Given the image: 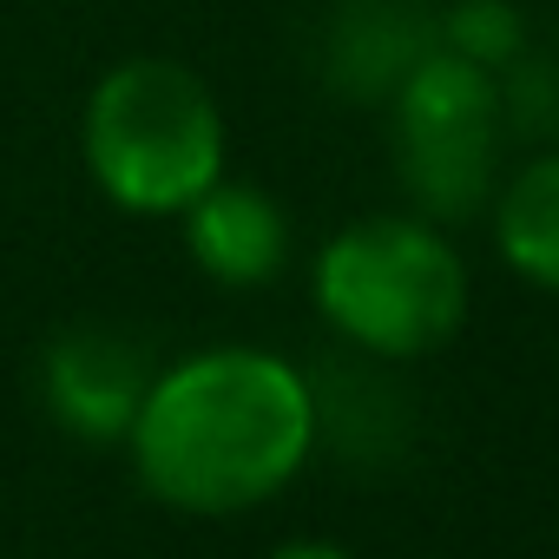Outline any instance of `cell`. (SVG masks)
Here are the masks:
<instances>
[{
    "label": "cell",
    "mask_w": 559,
    "mask_h": 559,
    "mask_svg": "<svg viewBox=\"0 0 559 559\" xmlns=\"http://www.w3.org/2000/svg\"><path fill=\"white\" fill-rule=\"evenodd\" d=\"M139 487L198 520L276 500L317 454L310 369L257 343H211L158 362L126 435Z\"/></svg>",
    "instance_id": "cell-1"
},
{
    "label": "cell",
    "mask_w": 559,
    "mask_h": 559,
    "mask_svg": "<svg viewBox=\"0 0 559 559\" xmlns=\"http://www.w3.org/2000/svg\"><path fill=\"white\" fill-rule=\"evenodd\" d=\"M93 191L126 217H178L230 171V126L211 80L171 53L112 60L80 106Z\"/></svg>",
    "instance_id": "cell-2"
},
{
    "label": "cell",
    "mask_w": 559,
    "mask_h": 559,
    "mask_svg": "<svg viewBox=\"0 0 559 559\" xmlns=\"http://www.w3.org/2000/svg\"><path fill=\"white\" fill-rule=\"evenodd\" d=\"M310 304L343 349L402 369L461 336L474 276L448 224L421 211H369L317 250Z\"/></svg>",
    "instance_id": "cell-3"
},
{
    "label": "cell",
    "mask_w": 559,
    "mask_h": 559,
    "mask_svg": "<svg viewBox=\"0 0 559 559\" xmlns=\"http://www.w3.org/2000/svg\"><path fill=\"white\" fill-rule=\"evenodd\" d=\"M382 112H389V158L408 211L448 230L487 217L500 185V152H507L493 73L435 47Z\"/></svg>",
    "instance_id": "cell-4"
},
{
    "label": "cell",
    "mask_w": 559,
    "mask_h": 559,
    "mask_svg": "<svg viewBox=\"0 0 559 559\" xmlns=\"http://www.w3.org/2000/svg\"><path fill=\"white\" fill-rule=\"evenodd\" d=\"M152 376H158V362L132 330L73 323L40 349V408L60 435H73L86 448H126Z\"/></svg>",
    "instance_id": "cell-5"
},
{
    "label": "cell",
    "mask_w": 559,
    "mask_h": 559,
    "mask_svg": "<svg viewBox=\"0 0 559 559\" xmlns=\"http://www.w3.org/2000/svg\"><path fill=\"white\" fill-rule=\"evenodd\" d=\"M435 47H441V21L421 0H343L323 21L317 73L343 106L382 112Z\"/></svg>",
    "instance_id": "cell-6"
},
{
    "label": "cell",
    "mask_w": 559,
    "mask_h": 559,
    "mask_svg": "<svg viewBox=\"0 0 559 559\" xmlns=\"http://www.w3.org/2000/svg\"><path fill=\"white\" fill-rule=\"evenodd\" d=\"M178 224H185V257L217 290H263L290 263V211L250 178L224 171L178 211Z\"/></svg>",
    "instance_id": "cell-7"
},
{
    "label": "cell",
    "mask_w": 559,
    "mask_h": 559,
    "mask_svg": "<svg viewBox=\"0 0 559 559\" xmlns=\"http://www.w3.org/2000/svg\"><path fill=\"white\" fill-rule=\"evenodd\" d=\"M395 362L376 356H330V369H310V395H317V448H336L343 461L362 467H389L402 435H408V402L389 376Z\"/></svg>",
    "instance_id": "cell-8"
},
{
    "label": "cell",
    "mask_w": 559,
    "mask_h": 559,
    "mask_svg": "<svg viewBox=\"0 0 559 559\" xmlns=\"http://www.w3.org/2000/svg\"><path fill=\"white\" fill-rule=\"evenodd\" d=\"M487 230H493L500 263L520 284L559 297V145H533V158L500 171Z\"/></svg>",
    "instance_id": "cell-9"
},
{
    "label": "cell",
    "mask_w": 559,
    "mask_h": 559,
    "mask_svg": "<svg viewBox=\"0 0 559 559\" xmlns=\"http://www.w3.org/2000/svg\"><path fill=\"white\" fill-rule=\"evenodd\" d=\"M435 21H441V47L474 60V67H487V73L513 67L533 47V27H526V14L513 8V0H448Z\"/></svg>",
    "instance_id": "cell-10"
},
{
    "label": "cell",
    "mask_w": 559,
    "mask_h": 559,
    "mask_svg": "<svg viewBox=\"0 0 559 559\" xmlns=\"http://www.w3.org/2000/svg\"><path fill=\"white\" fill-rule=\"evenodd\" d=\"M500 86V119L507 139H533V145H559V53L526 47L513 67L493 73Z\"/></svg>",
    "instance_id": "cell-11"
},
{
    "label": "cell",
    "mask_w": 559,
    "mask_h": 559,
    "mask_svg": "<svg viewBox=\"0 0 559 559\" xmlns=\"http://www.w3.org/2000/svg\"><path fill=\"white\" fill-rule=\"evenodd\" d=\"M263 559H356V552L336 546V539H284V546H270Z\"/></svg>",
    "instance_id": "cell-12"
}]
</instances>
